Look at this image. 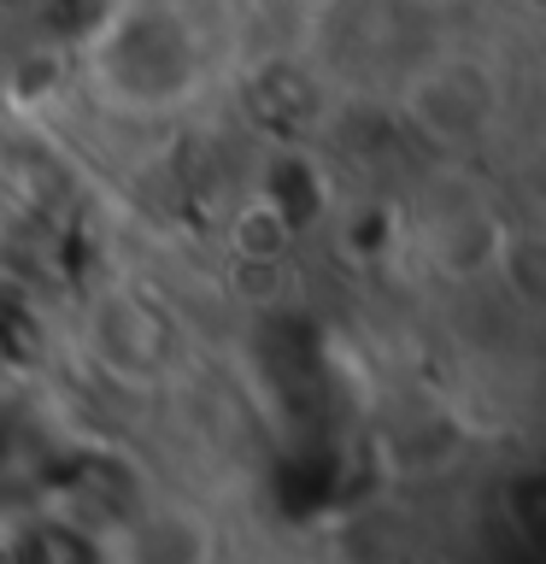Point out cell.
<instances>
[{
    "label": "cell",
    "instance_id": "1",
    "mask_svg": "<svg viewBox=\"0 0 546 564\" xmlns=\"http://www.w3.org/2000/svg\"><path fill=\"white\" fill-rule=\"evenodd\" d=\"M95 77L123 106H176L200 88V35L165 0H135L100 30Z\"/></svg>",
    "mask_w": 546,
    "mask_h": 564
},
{
    "label": "cell",
    "instance_id": "2",
    "mask_svg": "<svg viewBox=\"0 0 546 564\" xmlns=\"http://www.w3.org/2000/svg\"><path fill=\"white\" fill-rule=\"evenodd\" d=\"M400 106L423 123V135L440 148H470L500 118V83L476 59H435L405 83Z\"/></svg>",
    "mask_w": 546,
    "mask_h": 564
}]
</instances>
